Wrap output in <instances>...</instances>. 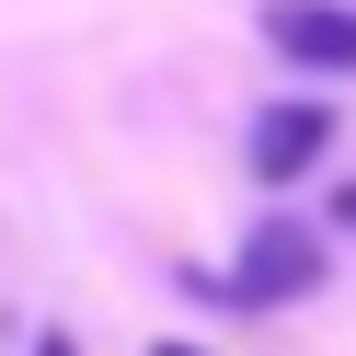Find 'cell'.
<instances>
[{
    "instance_id": "cell-1",
    "label": "cell",
    "mask_w": 356,
    "mask_h": 356,
    "mask_svg": "<svg viewBox=\"0 0 356 356\" xmlns=\"http://www.w3.org/2000/svg\"><path fill=\"white\" fill-rule=\"evenodd\" d=\"M299 287H322V230L264 218V230L241 241V264H230V299H241V310H287Z\"/></svg>"
},
{
    "instance_id": "cell-2",
    "label": "cell",
    "mask_w": 356,
    "mask_h": 356,
    "mask_svg": "<svg viewBox=\"0 0 356 356\" xmlns=\"http://www.w3.org/2000/svg\"><path fill=\"white\" fill-rule=\"evenodd\" d=\"M264 47L299 58V70H322V81H356V12L345 0H276L264 12Z\"/></svg>"
},
{
    "instance_id": "cell-3",
    "label": "cell",
    "mask_w": 356,
    "mask_h": 356,
    "mask_svg": "<svg viewBox=\"0 0 356 356\" xmlns=\"http://www.w3.org/2000/svg\"><path fill=\"white\" fill-rule=\"evenodd\" d=\"M322 149H333V115H322V104H276V115H253V172H264V184H299Z\"/></svg>"
},
{
    "instance_id": "cell-4",
    "label": "cell",
    "mask_w": 356,
    "mask_h": 356,
    "mask_svg": "<svg viewBox=\"0 0 356 356\" xmlns=\"http://www.w3.org/2000/svg\"><path fill=\"white\" fill-rule=\"evenodd\" d=\"M333 230H345V241H356V184H345V195H333Z\"/></svg>"
},
{
    "instance_id": "cell-5",
    "label": "cell",
    "mask_w": 356,
    "mask_h": 356,
    "mask_svg": "<svg viewBox=\"0 0 356 356\" xmlns=\"http://www.w3.org/2000/svg\"><path fill=\"white\" fill-rule=\"evenodd\" d=\"M35 356H81V345H70V333H47V345H35Z\"/></svg>"
},
{
    "instance_id": "cell-6",
    "label": "cell",
    "mask_w": 356,
    "mask_h": 356,
    "mask_svg": "<svg viewBox=\"0 0 356 356\" xmlns=\"http://www.w3.org/2000/svg\"><path fill=\"white\" fill-rule=\"evenodd\" d=\"M161 356H195V345H161Z\"/></svg>"
}]
</instances>
